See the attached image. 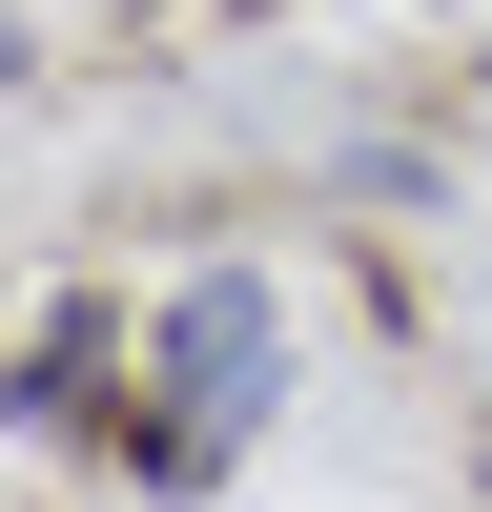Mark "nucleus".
<instances>
[{"label": "nucleus", "mask_w": 492, "mask_h": 512, "mask_svg": "<svg viewBox=\"0 0 492 512\" xmlns=\"http://www.w3.org/2000/svg\"><path fill=\"white\" fill-rule=\"evenodd\" d=\"M164 390H185V410L144 431L164 472H205V451H226L246 410H267V287H246V267H205L185 308H164Z\"/></svg>", "instance_id": "nucleus-1"}]
</instances>
